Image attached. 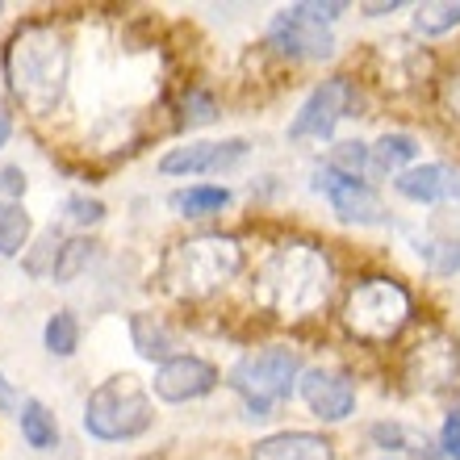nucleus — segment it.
I'll list each match as a JSON object with an SVG mask.
<instances>
[{
	"mask_svg": "<svg viewBox=\"0 0 460 460\" xmlns=\"http://www.w3.org/2000/svg\"><path fill=\"white\" fill-rule=\"evenodd\" d=\"M63 218L72 226H101L105 222V201L101 197H88V193H67L63 197Z\"/></svg>",
	"mask_w": 460,
	"mask_h": 460,
	"instance_id": "nucleus-29",
	"label": "nucleus"
},
{
	"mask_svg": "<svg viewBox=\"0 0 460 460\" xmlns=\"http://www.w3.org/2000/svg\"><path fill=\"white\" fill-rule=\"evenodd\" d=\"M436 448H439V460H460V402L444 411L436 427Z\"/></svg>",
	"mask_w": 460,
	"mask_h": 460,
	"instance_id": "nucleus-31",
	"label": "nucleus"
},
{
	"mask_svg": "<svg viewBox=\"0 0 460 460\" xmlns=\"http://www.w3.org/2000/svg\"><path fill=\"white\" fill-rule=\"evenodd\" d=\"M431 67H436L431 50L423 42H414V38H385L373 50V75L385 93H414V88H423L431 80Z\"/></svg>",
	"mask_w": 460,
	"mask_h": 460,
	"instance_id": "nucleus-14",
	"label": "nucleus"
},
{
	"mask_svg": "<svg viewBox=\"0 0 460 460\" xmlns=\"http://www.w3.org/2000/svg\"><path fill=\"white\" fill-rule=\"evenodd\" d=\"M243 268H247V247L239 234L201 230L189 239H176L159 255V285L176 302H206L226 289L230 280H239Z\"/></svg>",
	"mask_w": 460,
	"mask_h": 460,
	"instance_id": "nucleus-3",
	"label": "nucleus"
},
{
	"mask_svg": "<svg viewBox=\"0 0 460 460\" xmlns=\"http://www.w3.org/2000/svg\"><path fill=\"white\" fill-rule=\"evenodd\" d=\"M34 247H38L34 255H25V272H30V277H50V268H55V255H59V247H63V234L50 226L47 234L34 243Z\"/></svg>",
	"mask_w": 460,
	"mask_h": 460,
	"instance_id": "nucleus-30",
	"label": "nucleus"
},
{
	"mask_svg": "<svg viewBox=\"0 0 460 460\" xmlns=\"http://www.w3.org/2000/svg\"><path fill=\"white\" fill-rule=\"evenodd\" d=\"M0 67H4L13 101L30 118H50L67 97L72 47L55 22H25L13 30L0 50Z\"/></svg>",
	"mask_w": 460,
	"mask_h": 460,
	"instance_id": "nucleus-2",
	"label": "nucleus"
},
{
	"mask_svg": "<svg viewBox=\"0 0 460 460\" xmlns=\"http://www.w3.org/2000/svg\"><path fill=\"white\" fill-rule=\"evenodd\" d=\"M411 25L419 38H444L460 30V0H423L414 4Z\"/></svg>",
	"mask_w": 460,
	"mask_h": 460,
	"instance_id": "nucleus-23",
	"label": "nucleus"
},
{
	"mask_svg": "<svg viewBox=\"0 0 460 460\" xmlns=\"http://www.w3.org/2000/svg\"><path fill=\"white\" fill-rule=\"evenodd\" d=\"M234 193L226 184H184L176 193H168V209L176 218H189V222H206V218H218L222 209H230Z\"/></svg>",
	"mask_w": 460,
	"mask_h": 460,
	"instance_id": "nucleus-19",
	"label": "nucleus"
},
{
	"mask_svg": "<svg viewBox=\"0 0 460 460\" xmlns=\"http://www.w3.org/2000/svg\"><path fill=\"white\" fill-rule=\"evenodd\" d=\"M414 252H419V260H423L431 277H460V234H427V239H419Z\"/></svg>",
	"mask_w": 460,
	"mask_h": 460,
	"instance_id": "nucleus-22",
	"label": "nucleus"
},
{
	"mask_svg": "<svg viewBox=\"0 0 460 460\" xmlns=\"http://www.w3.org/2000/svg\"><path fill=\"white\" fill-rule=\"evenodd\" d=\"M264 47L277 59H289V63H327L335 59L340 38H335V25L323 22L310 0H297V4H285V9H277L268 17Z\"/></svg>",
	"mask_w": 460,
	"mask_h": 460,
	"instance_id": "nucleus-9",
	"label": "nucleus"
},
{
	"mask_svg": "<svg viewBox=\"0 0 460 460\" xmlns=\"http://www.w3.org/2000/svg\"><path fill=\"white\" fill-rule=\"evenodd\" d=\"M340 327L364 348H389L414 327V289L389 272H364L343 289Z\"/></svg>",
	"mask_w": 460,
	"mask_h": 460,
	"instance_id": "nucleus-4",
	"label": "nucleus"
},
{
	"mask_svg": "<svg viewBox=\"0 0 460 460\" xmlns=\"http://www.w3.org/2000/svg\"><path fill=\"white\" fill-rule=\"evenodd\" d=\"M423 155V146L411 130H385L368 143V181H398L402 172H411Z\"/></svg>",
	"mask_w": 460,
	"mask_h": 460,
	"instance_id": "nucleus-18",
	"label": "nucleus"
},
{
	"mask_svg": "<svg viewBox=\"0 0 460 460\" xmlns=\"http://www.w3.org/2000/svg\"><path fill=\"white\" fill-rule=\"evenodd\" d=\"M402 9H406V0H389V4H385V0H364L360 17H373V22H376V17H394V13H402Z\"/></svg>",
	"mask_w": 460,
	"mask_h": 460,
	"instance_id": "nucleus-35",
	"label": "nucleus"
},
{
	"mask_svg": "<svg viewBox=\"0 0 460 460\" xmlns=\"http://www.w3.org/2000/svg\"><path fill=\"white\" fill-rule=\"evenodd\" d=\"M297 398L323 427H340L360 406V389H356V376L340 364H305L302 381H297Z\"/></svg>",
	"mask_w": 460,
	"mask_h": 460,
	"instance_id": "nucleus-11",
	"label": "nucleus"
},
{
	"mask_svg": "<svg viewBox=\"0 0 460 460\" xmlns=\"http://www.w3.org/2000/svg\"><path fill=\"white\" fill-rule=\"evenodd\" d=\"M389 189L411 206H460V168L448 159H419Z\"/></svg>",
	"mask_w": 460,
	"mask_h": 460,
	"instance_id": "nucleus-15",
	"label": "nucleus"
},
{
	"mask_svg": "<svg viewBox=\"0 0 460 460\" xmlns=\"http://www.w3.org/2000/svg\"><path fill=\"white\" fill-rule=\"evenodd\" d=\"M34 218L25 214L22 201H0V260H13L30 247Z\"/></svg>",
	"mask_w": 460,
	"mask_h": 460,
	"instance_id": "nucleus-24",
	"label": "nucleus"
},
{
	"mask_svg": "<svg viewBox=\"0 0 460 460\" xmlns=\"http://www.w3.org/2000/svg\"><path fill=\"white\" fill-rule=\"evenodd\" d=\"M252 460H340V448L327 431H305V427H280L252 444Z\"/></svg>",
	"mask_w": 460,
	"mask_h": 460,
	"instance_id": "nucleus-16",
	"label": "nucleus"
},
{
	"mask_svg": "<svg viewBox=\"0 0 460 460\" xmlns=\"http://www.w3.org/2000/svg\"><path fill=\"white\" fill-rule=\"evenodd\" d=\"M222 381H226V376H222V368L214 360L197 356V351H184V356H172V360H164L155 368L151 398L168 402V406H184V402L209 398Z\"/></svg>",
	"mask_w": 460,
	"mask_h": 460,
	"instance_id": "nucleus-13",
	"label": "nucleus"
},
{
	"mask_svg": "<svg viewBox=\"0 0 460 460\" xmlns=\"http://www.w3.org/2000/svg\"><path fill=\"white\" fill-rule=\"evenodd\" d=\"M80 335H84L80 318H75L72 310H55V314L47 318V327H42V348H47L55 360H72L75 351H80Z\"/></svg>",
	"mask_w": 460,
	"mask_h": 460,
	"instance_id": "nucleus-25",
	"label": "nucleus"
},
{
	"mask_svg": "<svg viewBox=\"0 0 460 460\" xmlns=\"http://www.w3.org/2000/svg\"><path fill=\"white\" fill-rule=\"evenodd\" d=\"M439 97H444V110L452 113V121L460 126V63H456V72L444 75V84H439Z\"/></svg>",
	"mask_w": 460,
	"mask_h": 460,
	"instance_id": "nucleus-33",
	"label": "nucleus"
},
{
	"mask_svg": "<svg viewBox=\"0 0 460 460\" xmlns=\"http://www.w3.org/2000/svg\"><path fill=\"white\" fill-rule=\"evenodd\" d=\"M376 460H394V456H376Z\"/></svg>",
	"mask_w": 460,
	"mask_h": 460,
	"instance_id": "nucleus-37",
	"label": "nucleus"
},
{
	"mask_svg": "<svg viewBox=\"0 0 460 460\" xmlns=\"http://www.w3.org/2000/svg\"><path fill=\"white\" fill-rule=\"evenodd\" d=\"M218 97L209 88H189L181 97V126L184 130H201L209 121H218Z\"/></svg>",
	"mask_w": 460,
	"mask_h": 460,
	"instance_id": "nucleus-27",
	"label": "nucleus"
},
{
	"mask_svg": "<svg viewBox=\"0 0 460 460\" xmlns=\"http://www.w3.org/2000/svg\"><path fill=\"white\" fill-rule=\"evenodd\" d=\"M93 260H97V239H88V234L63 239L59 255H55V268H50V280H55V285H72L80 272H88Z\"/></svg>",
	"mask_w": 460,
	"mask_h": 460,
	"instance_id": "nucleus-26",
	"label": "nucleus"
},
{
	"mask_svg": "<svg viewBox=\"0 0 460 460\" xmlns=\"http://www.w3.org/2000/svg\"><path fill=\"white\" fill-rule=\"evenodd\" d=\"M252 143L247 138H197L164 151L155 164L159 176H222L247 164Z\"/></svg>",
	"mask_w": 460,
	"mask_h": 460,
	"instance_id": "nucleus-12",
	"label": "nucleus"
},
{
	"mask_svg": "<svg viewBox=\"0 0 460 460\" xmlns=\"http://www.w3.org/2000/svg\"><path fill=\"white\" fill-rule=\"evenodd\" d=\"M80 423L97 444H134L155 427V398L138 376L118 373L84 398Z\"/></svg>",
	"mask_w": 460,
	"mask_h": 460,
	"instance_id": "nucleus-6",
	"label": "nucleus"
},
{
	"mask_svg": "<svg viewBox=\"0 0 460 460\" xmlns=\"http://www.w3.org/2000/svg\"><path fill=\"white\" fill-rule=\"evenodd\" d=\"M30 181H25L22 164H0V201H22Z\"/></svg>",
	"mask_w": 460,
	"mask_h": 460,
	"instance_id": "nucleus-32",
	"label": "nucleus"
},
{
	"mask_svg": "<svg viewBox=\"0 0 460 460\" xmlns=\"http://www.w3.org/2000/svg\"><path fill=\"white\" fill-rule=\"evenodd\" d=\"M402 381L406 394H423V398L460 394V335L439 323L419 327L414 340L402 348Z\"/></svg>",
	"mask_w": 460,
	"mask_h": 460,
	"instance_id": "nucleus-7",
	"label": "nucleus"
},
{
	"mask_svg": "<svg viewBox=\"0 0 460 460\" xmlns=\"http://www.w3.org/2000/svg\"><path fill=\"white\" fill-rule=\"evenodd\" d=\"M22 406H25L22 389H17L9 376L0 373V414H22Z\"/></svg>",
	"mask_w": 460,
	"mask_h": 460,
	"instance_id": "nucleus-34",
	"label": "nucleus"
},
{
	"mask_svg": "<svg viewBox=\"0 0 460 460\" xmlns=\"http://www.w3.org/2000/svg\"><path fill=\"white\" fill-rule=\"evenodd\" d=\"M126 327H130L134 351H138L143 360H151L155 368L164 360H172V356H176V351H172V348H176V335H172V327L159 314H151V310H134Z\"/></svg>",
	"mask_w": 460,
	"mask_h": 460,
	"instance_id": "nucleus-20",
	"label": "nucleus"
},
{
	"mask_svg": "<svg viewBox=\"0 0 460 460\" xmlns=\"http://www.w3.org/2000/svg\"><path fill=\"white\" fill-rule=\"evenodd\" d=\"M364 439H368V448H376L381 456H411V460H439V448H436V436H423L419 427L402 423V419H376V423H368V431H364Z\"/></svg>",
	"mask_w": 460,
	"mask_h": 460,
	"instance_id": "nucleus-17",
	"label": "nucleus"
},
{
	"mask_svg": "<svg viewBox=\"0 0 460 460\" xmlns=\"http://www.w3.org/2000/svg\"><path fill=\"white\" fill-rule=\"evenodd\" d=\"M9 138H13V118H9V105L0 101V146L9 143Z\"/></svg>",
	"mask_w": 460,
	"mask_h": 460,
	"instance_id": "nucleus-36",
	"label": "nucleus"
},
{
	"mask_svg": "<svg viewBox=\"0 0 460 460\" xmlns=\"http://www.w3.org/2000/svg\"><path fill=\"white\" fill-rule=\"evenodd\" d=\"M335 293V260L314 239H280L252 272V302L277 323H305Z\"/></svg>",
	"mask_w": 460,
	"mask_h": 460,
	"instance_id": "nucleus-1",
	"label": "nucleus"
},
{
	"mask_svg": "<svg viewBox=\"0 0 460 460\" xmlns=\"http://www.w3.org/2000/svg\"><path fill=\"white\" fill-rule=\"evenodd\" d=\"M364 110V88L360 80H351V75H327V80H318L305 101L297 105L293 121L285 126V138L289 143H331L335 130H340L348 118H360Z\"/></svg>",
	"mask_w": 460,
	"mask_h": 460,
	"instance_id": "nucleus-8",
	"label": "nucleus"
},
{
	"mask_svg": "<svg viewBox=\"0 0 460 460\" xmlns=\"http://www.w3.org/2000/svg\"><path fill=\"white\" fill-rule=\"evenodd\" d=\"M302 373H305V360L293 343H264V348L243 351L239 360L226 368V381H222V385L239 398L243 419L268 423L285 402L297 398Z\"/></svg>",
	"mask_w": 460,
	"mask_h": 460,
	"instance_id": "nucleus-5",
	"label": "nucleus"
},
{
	"mask_svg": "<svg viewBox=\"0 0 460 460\" xmlns=\"http://www.w3.org/2000/svg\"><path fill=\"white\" fill-rule=\"evenodd\" d=\"M0 13H4V0H0Z\"/></svg>",
	"mask_w": 460,
	"mask_h": 460,
	"instance_id": "nucleus-38",
	"label": "nucleus"
},
{
	"mask_svg": "<svg viewBox=\"0 0 460 460\" xmlns=\"http://www.w3.org/2000/svg\"><path fill=\"white\" fill-rule=\"evenodd\" d=\"M17 427H22L25 448H34V452L59 448V419H55V411L42 398H25L22 414H17Z\"/></svg>",
	"mask_w": 460,
	"mask_h": 460,
	"instance_id": "nucleus-21",
	"label": "nucleus"
},
{
	"mask_svg": "<svg viewBox=\"0 0 460 460\" xmlns=\"http://www.w3.org/2000/svg\"><path fill=\"white\" fill-rule=\"evenodd\" d=\"M310 193L323 197L331 214L348 222V226H364V230L389 226V206L381 189L373 181H364V176H343V172L331 168L327 159H318L310 168Z\"/></svg>",
	"mask_w": 460,
	"mask_h": 460,
	"instance_id": "nucleus-10",
	"label": "nucleus"
},
{
	"mask_svg": "<svg viewBox=\"0 0 460 460\" xmlns=\"http://www.w3.org/2000/svg\"><path fill=\"white\" fill-rule=\"evenodd\" d=\"M327 164L343 176H364L368 181V143L364 138H340V143H331Z\"/></svg>",
	"mask_w": 460,
	"mask_h": 460,
	"instance_id": "nucleus-28",
	"label": "nucleus"
}]
</instances>
